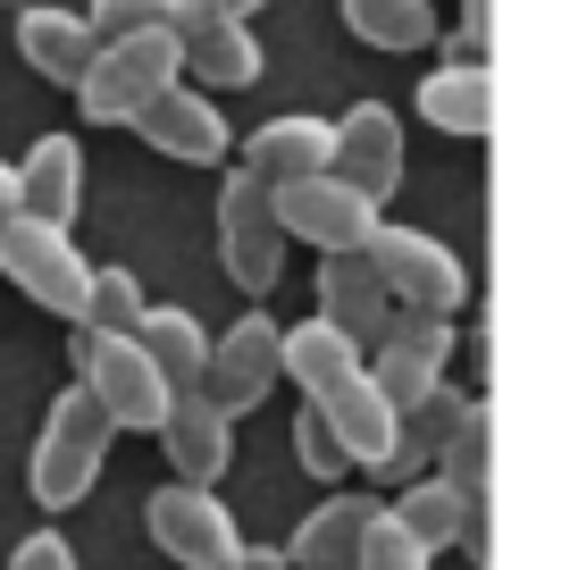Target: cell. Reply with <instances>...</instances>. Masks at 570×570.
Listing matches in <instances>:
<instances>
[{
	"label": "cell",
	"mask_w": 570,
	"mask_h": 570,
	"mask_svg": "<svg viewBox=\"0 0 570 570\" xmlns=\"http://www.w3.org/2000/svg\"><path fill=\"white\" fill-rule=\"evenodd\" d=\"M370 512H377L370 495H327L320 512H303V529L277 546V553H285V570H353Z\"/></svg>",
	"instance_id": "7402d4cb"
},
{
	"label": "cell",
	"mask_w": 570,
	"mask_h": 570,
	"mask_svg": "<svg viewBox=\"0 0 570 570\" xmlns=\"http://www.w3.org/2000/svg\"><path fill=\"white\" fill-rule=\"evenodd\" d=\"M109 445H118V428L101 420V403H92L85 386H59L51 411H42V428H35V453H26V495H35L42 512H76V503L101 487Z\"/></svg>",
	"instance_id": "7a4b0ae2"
},
{
	"label": "cell",
	"mask_w": 570,
	"mask_h": 570,
	"mask_svg": "<svg viewBox=\"0 0 570 570\" xmlns=\"http://www.w3.org/2000/svg\"><path fill=\"white\" fill-rule=\"evenodd\" d=\"M320 327H336L353 353H370L377 336H386L394 303H386V285H377V268L361 261V252H336V261H320V311H311Z\"/></svg>",
	"instance_id": "ac0fdd59"
},
{
	"label": "cell",
	"mask_w": 570,
	"mask_h": 570,
	"mask_svg": "<svg viewBox=\"0 0 570 570\" xmlns=\"http://www.w3.org/2000/svg\"><path fill=\"white\" fill-rule=\"evenodd\" d=\"M268 202H277V227H285V244L303 235L320 261H336V252H361V235L377 227L386 210H370V202L353 194V185H336V177H294V185H268Z\"/></svg>",
	"instance_id": "4fadbf2b"
},
{
	"label": "cell",
	"mask_w": 570,
	"mask_h": 570,
	"mask_svg": "<svg viewBox=\"0 0 570 570\" xmlns=\"http://www.w3.org/2000/svg\"><path fill=\"white\" fill-rule=\"evenodd\" d=\"M344 35L370 42V51H428L445 26L428 0H344Z\"/></svg>",
	"instance_id": "484cf974"
},
{
	"label": "cell",
	"mask_w": 570,
	"mask_h": 570,
	"mask_svg": "<svg viewBox=\"0 0 570 570\" xmlns=\"http://www.w3.org/2000/svg\"><path fill=\"white\" fill-rule=\"evenodd\" d=\"M76 386L101 403L109 428H135V436H160L168 403H177L135 336H92V327H76Z\"/></svg>",
	"instance_id": "5b68a950"
},
{
	"label": "cell",
	"mask_w": 570,
	"mask_h": 570,
	"mask_svg": "<svg viewBox=\"0 0 570 570\" xmlns=\"http://www.w3.org/2000/svg\"><path fill=\"white\" fill-rule=\"evenodd\" d=\"M135 135L160 151V160H185V168H227V151H235V126H227V109L210 101V92H194L177 76L168 92H151V101L135 109Z\"/></svg>",
	"instance_id": "7c38bea8"
},
{
	"label": "cell",
	"mask_w": 570,
	"mask_h": 570,
	"mask_svg": "<svg viewBox=\"0 0 570 570\" xmlns=\"http://www.w3.org/2000/svg\"><path fill=\"white\" fill-rule=\"evenodd\" d=\"M92 51H101V35L85 26V9H59V0H26L18 9V59L35 76H51V85H85Z\"/></svg>",
	"instance_id": "d6986e66"
},
{
	"label": "cell",
	"mask_w": 570,
	"mask_h": 570,
	"mask_svg": "<svg viewBox=\"0 0 570 570\" xmlns=\"http://www.w3.org/2000/svg\"><path fill=\"white\" fill-rule=\"evenodd\" d=\"M9 570H85V562H76L68 529H35V537H18V546H9Z\"/></svg>",
	"instance_id": "1f68e13d"
},
{
	"label": "cell",
	"mask_w": 570,
	"mask_h": 570,
	"mask_svg": "<svg viewBox=\"0 0 570 570\" xmlns=\"http://www.w3.org/2000/svg\"><path fill=\"white\" fill-rule=\"evenodd\" d=\"M294 462H303L320 487H336L344 470H353V462H344V445H336V428H327L320 411H303V420H294Z\"/></svg>",
	"instance_id": "f1b7e54d"
},
{
	"label": "cell",
	"mask_w": 570,
	"mask_h": 570,
	"mask_svg": "<svg viewBox=\"0 0 570 570\" xmlns=\"http://www.w3.org/2000/svg\"><path fill=\"white\" fill-rule=\"evenodd\" d=\"M436 479H445L462 503H479V512H487V479H495V403H487V394H470V403H462L445 453H436Z\"/></svg>",
	"instance_id": "d4e9b609"
},
{
	"label": "cell",
	"mask_w": 570,
	"mask_h": 570,
	"mask_svg": "<svg viewBox=\"0 0 570 570\" xmlns=\"http://www.w3.org/2000/svg\"><path fill=\"white\" fill-rule=\"evenodd\" d=\"M18 168V218H35V227H76V210H85V142L76 135H35V151Z\"/></svg>",
	"instance_id": "2e32d148"
},
{
	"label": "cell",
	"mask_w": 570,
	"mask_h": 570,
	"mask_svg": "<svg viewBox=\"0 0 570 570\" xmlns=\"http://www.w3.org/2000/svg\"><path fill=\"white\" fill-rule=\"evenodd\" d=\"M261 68H268V51L252 26H202V35H185V85L210 92V101L261 85Z\"/></svg>",
	"instance_id": "603a6c76"
},
{
	"label": "cell",
	"mask_w": 570,
	"mask_h": 570,
	"mask_svg": "<svg viewBox=\"0 0 570 570\" xmlns=\"http://www.w3.org/2000/svg\"><path fill=\"white\" fill-rule=\"evenodd\" d=\"M151 311V294H142V277L135 268H92V294H85V320L76 327H92V336H135V320Z\"/></svg>",
	"instance_id": "4316f807"
},
{
	"label": "cell",
	"mask_w": 570,
	"mask_h": 570,
	"mask_svg": "<svg viewBox=\"0 0 570 570\" xmlns=\"http://www.w3.org/2000/svg\"><path fill=\"white\" fill-rule=\"evenodd\" d=\"M185 76V42L168 35V26H151V35H126V42H101L85 68V85H76V109H85L92 126H135V109L151 101V92H168Z\"/></svg>",
	"instance_id": "277c9868"
},
{
	"label": "cell",
	"mask_w": 570,
	"mask_h": 570,
	"mask_svg": "<svg viewBox=\"0 0 570 570\" xmlns=\"http://www.w3.org/2000/svg\"><path fill=\"white\" fill-rule=\"evenodd\" d=\"M462 403H470V394L436 386L420 411H403V420H394V445H386V462H377L370 479H394V487L428 479V470H436V453H445V436H453V420H462Z\"/></svg>",
	"instance_id": "cb8c5ba5"
},
{
	"label": "cell",
	"mask_w": 570,
	"mask_h": 570,
	"mask_svg": "<svg viewBox=\"0 0 570 570\" xmlns=\"http://www.w3.org/2000/svg\"><path fill=\"white\" fill-rule=\"evenodd\" d=\"M327 177L353 185L370 210H386L403 185V118L386 101H353L344 118H327Z\"/></svg>",
	"instance_id": "8fae6325"
},
{
	"label": "cell",
	"mask_w": 570,
	"mask_h": 570,
	"mask_svg": "<svg viewBox=\"0 0 570 570\" xmlns=\"http://www.w3.org/2000/svg\"><path fill=\"white\" fill-rule=\"evenodd\" d=\"M353 570H436V553H420V546H411V537L386 520V503H377V512H370V529H361Z\"/></svg>",
	"instance_id": "83f0119b"
},
{
	"label": "cell",
	"mask_w": 570,
	"mask_h": 570,
	"mask_svg": "<svg viewBox=\"0 0 570 570\" xmlns=\"http://www.w3.org/2000/svg\"><path fill=\"white\" fill-rule=\"evenodd\" d=\"M142 529H151V546H160L177 570H244V546H252V537L235 529V512L210 495V487H177V479L151 487Z\"/></svg>",
	"instance_id": "8992f818"
},
{
	"label": "cell",
	"mask_w": 570,
	"mask_h": 570,
	"mask_svg": "<svg viewBox=\"0 0 570 570\" xmlns=\"http://www.w3.org/2000/svg\"><path fill=\"white\" fill-rule=\"evenodd\" d=\"M277 344H285V320H268L261 303L235 311V327H218L210 336V370H202V394H210L227 420H244L252 403H268L277 394Z\"/></svg>",
	"instance_id": "30bf717a"
},
{
	"label": "cell",
	"mask_w": 570,
	"mask_h": 570,
	"mask_svg": "<svg viewBox=\"0 0 570 570\" xmlns=\"http://www.w3.org/2000/svg\"><path fill=\"white\" fill-rule=\"evenodd\" d=\"M135 344H142V361L168 377V394H202V370H210V327H202L194 311L151 303L135 320Z\"/></svg>",
	"instance_id": "44dd1931"
},
{
	"label": "cell",
	"mask_w": 570,
	"mask_h": 570,
	"mask_svg": "<svg viewBox=\"0 0 570 570\" xmlns=\"http://www.w3.org/2000/svg\"><path fill=\"white\" fill-rule=\"evenodd\" d=\"M277 370L303 386V411H320V420L336 428V445H344V462H353V470H377V462H386L394 411H386V394L370 386V353H353L336 327L303 320V327H285Z\"/></svg>",
	"instance_id": "6da1fadb"
},
{
	"label": "cell",
	"mask_w": 570,
	"mask_h": 570,
	"mask_svg": "<svg viewBox=\"0 0 570 570\" xmlns=\"http://www.w3.org/2000/svg\"><path fill=\"white\" fill-rule=\"evenodd\" d=\"M268 0H168V35H202V26H252Z\"/></svg>",
	"instance_id": "4dcf8cb0"
},
{
	"label": "cell",
	"mask_w": 570,
	"mask_h": 570,
	"mask_svg": "<svg viewBox=\"0 0 570 570\" xmlns=\"http://www.w3.org/2000/svg\"><path fill=\"white\" fill-rule=\"evenodd\" d=\"M420 118L436 126V135H462V142H487L495 135V109H503V85L487 59H445V68H428L420 85Z\"/></svg>",
	"instance_id": "5bb4252c"
},
{
	"label": "cell",
	"mask_w": 570,
	"mask_h": 570,
	"mask_svg": "<svg viewBox=\"0 0 570 570\" xmlns=\"http://www.w3.org/2000/svg\"><path fill=\"white\" fill-rule=\"evenodd\" d=\"M445 361H453V320H428V311H394L386 336L370 344V386L386 394V411H420L428 394L445 386Z\"/></svg>",
	"instance_id": "9c48e42d"
},
{
	"label": "cell",
	"mask_w": 570,
	"mask_h": 570,
	"mask_svg": "<svg viewBox=\"0 0 570 570\" xmlns=\"http://www.w3.org/2000/svg\"><path fill=\"white\" fill-rule=\"evenodd\" d=\"M386 520H394V529H403V537H411L420 553L470 546V553L487 562V512H479V503H462V495H453L445 479H436V470H428V479H411V487H394Z\"/></svg>",
	"instance_id": "9a60e30c"
},
{
	"label": "cell",
	"mask_w": 570,
	"mask_h": 570,
	"mask_svg": "<svg viewBox=\"0 0 570 570\" xmlns=\"http://www.w3.org/2000/svg\"><path fill=\"white\" fill-rule=\"evenodd\" d=\"M235 168L261 185H294V177H327V118L294 109V118H268L252 126V142L235 151Z\"/></svg>",
	"instance_id": "ffe728a7"
},
{
	"label": "cell",
	"mask_w": 570,
	"mask_h": 570,
	"mask_svg": "<svg viewBox=\"0 0 570 570\" xmlns=\"http://www.w3.org/2000/svg\"><path fill=\"white\" fill-rule=\"evenodd\" d=\"M361 261L377 268V285H386L394 311H428V320H462L470 303V268L453 244H436L428 227H394V218H377L370 235H361Z\"/></svg>",
	"instance_id": "3957f363"
},
{
	"label": "cell",
	"mask_w": 570,
	"mask_h": 570,
	"mask_svg": "<svg viewBox=\"0 0 570 570\" xmlns=\"http://www.w3.org/2000/svg\"><path fill=\"white\" fill-rule=\"evenodd\" d=\"M85 26L101 42H126V35H151V26H168V0H92Z\"/></svg>",
	"instance_id": "f546056e"
},
{
	"label": "cell",
	"mask_w": 570,
	"mask_h": 570,
	"mask_svg": "<svg viewBox=\"0 0 570 570\" xmlns=\"http://www.w3.org/2000/svg\"><path fill=\"white\" fill-rule=\"evenodd\" d=\"M9 218H18V168L0 160V227H9Z\"/></svg>",
	"instance_id": "d6a6232c"
},
{
	"label": "cell",
	"mask_w": 570,
	"mask_h": 570,
	"mask_svg": "<svg viewBox=\"0 0 570 570\" xmlns=\"http://www.w3.org/2000/svg\"><path fill=\"white\" fill-rule=\"evenodd\" d=\"M0 277L18 285L35 311H51V320H85L92 261L76 252V235H68V227H35V218H9V227H0Z\"/></svg>",
	"instance_id": "52a82bcc"
},
{
	"label": "cell",
	"mask_w": 570,
	"mask_h": 570,
	"mask_svg": "<svg viewBox=\"0 0 570 570\" xmlns=\"http://www.w3.org/2000/svg\"><path fill=\"white\" fill-rule=\"evenodd\" d=\"M218 268L235 277V294H268L285 268V227H277V202H268L261 177L227 160L218 177Z\"/></svg>",
	"instance_id": "ba28073f"
},
{
	"label": "cell",
	"mask_w": 570,
	"mask_h": 570,
	"mask_svg": "<svg viewBox=\"0 0 570 570\" xmlns=\"http://www.w3.org/2000/svg\"><path fill=\"white\" fill-rule=\"evenodd\" d=\"M160 453L177 470V487H218L235 462V420L210 403V394H177L160 420Z\"/></svg>",
	"instance_id": "e0dca14e"
}]
</instances>
